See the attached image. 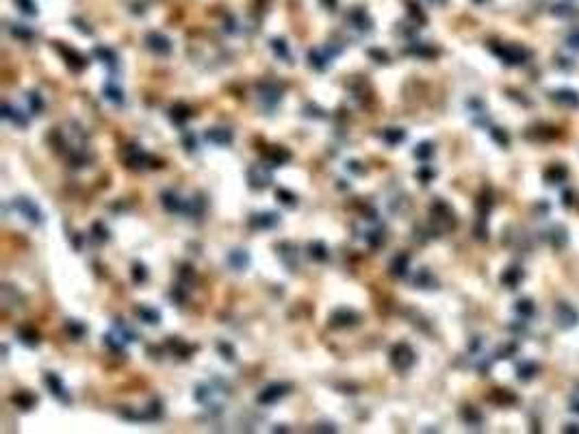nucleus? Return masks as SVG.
I'll use <instances>...</instances> for the list:
<instances>
[{"instance_id":"f704fd0d","label":"nucleus","mask_w":579,"mask_h":434,"mask_svg":"<svg viewBox=\"0 0 579 434\" xmlns=\"http://www.w3.org/2000/svg\"><path fill=\"white\" fill-rule=\"evenodd\" d=\"M568 46H571V48H575V50H579V31L571 33V37H568Z\"/></svg>"},{"instance_id":"6e6552de","label":"nucleus","mask_w":579,"mask_h":434,"mask_svg":"<svg viewBox=\"0 0 579 434\" xmlns=\"http://www.w3.org/2000/svg\"><path fill=\"white\" fill-rule=\"evenodd\" d=\"M555 319H558V324L562 326V328H571L577 321V312L568 304H560L558 309H555Z\"/></svg>"},{"instance_id":"79ce46f5","label":"nucleus","mask_w":579,"mask_h":434,"mask_svg":"<svg viewBox=\"0 0 579 434\" xmlns=\"http://www.w3.org/2000/svg\"><path fill=\"white\" fill-rule=\"evenodd\" d=\"M429 2H434V4H445L447 0H429Z\"/></svg>"},{"instance_id":"7ed1b4c3","label":"nucleus","mask_w":579,"mask_h":434,"mask_svg":"<svg viewBox=\"0 0 579 434\" xmlns=\"http://www.w3.org/2000/svg\"><path fill=\"white\" fill-rule=\"evenodd\" d=\"M250 185L254 187V189H263V187H267L272 183V172L265 170V165H254L250 170Z\"/></svg>"},{"instance_id":"7c9ffc66","label":"nucleus","mask_w":579,"mask_h":434,"mask_svg":"<svg viewBox=\"0 0 579 434\" xmlns=\"http://www.w3.org/2000/svg\"><path fill=\"white\" fill-rule=\"evenodd\" d=\"M414 282H417V284H421V287H426V289H429V287H434V280L429 278V274L426 272V269H423V272L419 274L417 278H414Z\"/></svg>"},{"instance_id":"0eeeda50","label":"nucleus","mask_w":579,"mask_h":434,"mask_svg":"<svg viewBox=\"0 0 579 434\" xmlns=\"http://www.w3.org/2000/svg\"><path fill=\"white\" fill-rule=\"evenodd\" d=\"M46 384L50 386V393H52L54 398H59L63 404L69 402V395L65 393V386H63L61 378H59L57 373H48V376H46Z\"/></svg>"},{"instance_id":"bb28decb","label":"nucleus","mask_w":579,"mask_h":434,"mask_svg":"<svg viewBox=\"0 0 579 434\" xmlns=\"http://www.w3.org/2000/svg\"><path fill=\"white\" fill-rule=\"evenodd\" d=\"M432 152H434L432 143H421V146H419L417 150H414V156L421 158V161H427V158L432 156Z\"/></svg>"},{"instance_id":"4c0bfd02","label":"nucleus","mask_w":579,"mask_h":434,"mask_svg":"<svg viewBox=\"0 0 579 434\" xmlns=\"http://www.w3.org/2000/svg\"><path fill=\"white\" fill-rule=\"evenodd\" d=\"M360 163H356V161H352V163H347V167L352 172H356V174H365V167H358Z\"/></svg>"},{"instance_id":"f8f14e48","label":"nucleus","mask_w":579,"mask_h":434,"mask_svg":"<svg viewBox=\"0 0 579 434\" xmlns=\"http://www.w3.org/2000/svg\"><path fill=\"white\" fill-rule=\"evenodd\" d=\"M228 263L235 269H245L247 263H250V256H247L245 250H232L230 254H228Z\"/></svg>"},{"instance_id":"f3484780","label":"nucleus","mask_w":579,"mask_h":434,"mask_svg":"<svg viewBox=\"0 0 579 434\" xmlns=\"http://www.w3.org/2000/svg\"><path fill=\"white\" fill-rule=\"evenodd\" d=\"M191 118V109L185 104H174L171 106V120H174L176 124H183L185 120Z\"/></svg>"},{"instance_id":"2f4dec72","label":"nucleus","mask_w":579,"mask_h":434,"mask_svg":"<svg viewBox=\"0 0 579 434\" xmlns=\"http://www.w3.org/2000/svg\"><path fill=\"white\" fill-rule=\"evenodd\" d=\"M17 2H20L22 11L29 13V16H35V13H37V4L33 2V0H17Z\"/></svg>"},{"instance_id":"412c9836","label":"nucleus","mask_w":579,"mask_h":434,"mask_svg":"<svg viewBox=\"0 0 579 434\" xmlns=\"http://www.w3.org/2000/svg\"><path fill=\"white\" fill-rule=\"evenodd\" d=\"M555 100L562 102V104H571V106H579V96L573 91H558L555 93Z\"/></svg>"},{"instance_id":"58836bf2","label":"nucleus","mask_w":579,"mask_h":434,"mask_svg":"<svg viewBox=\"0 0 579 434\" xmlns=\"http://www.w3.org/2000/svg\"><path fill=\"white\" fill-rule=\"evenodd\" d=\"M518 311L529 315V312H531V304H529V302H518Z\"/></svg>"},{"instance_id":"aec40b11","label":"nucleus","mask_w":579,"mask_h":434,"mask_svg":"<svg viewBox=\"0 0 579 434\" xmlns=\"http://www.w3.org/2000/svg\"><path fill=\"white\" fill-rule=\"evenodd\" d=\"M20 341L22 343H26V345H37L39 343V334L35 332L33 328H20Z\"/></svg>"},{"instance_id":"393cba45","label":"nucleus","mask_w":579,"mask_h":434,"mask_svg":"<svg viewBox=\"0 0 579 434\" xmlns=\"http://www.w3.org/2000/svg\"><path fill=\"white\" fill-rule=\"evenodd\" d=\"M275 195H278V200L282 204H287V207H295V204H297V198L291 193V191H287V189H278V191H275Z\"/></svg>"},{"instance_id":"dca6fc26","label":"nucleus","mask_w":579,"mask_h":434,"mask_svg":"<svg viewBox=\"0 0 579 434\" xmlns=\"http://www.w3.org/2000/svg\"><path fill=\"white\" fill-rule=\"evenodd\" d=\"M391 269H393L395 276H406V272H408V254H399L395 256L393 265H391Z\"/></svg>"},{"instance_id":"c756f323","label":"nucleus","mask_w":579,"mask_h":434,"mask_svg":"<svg viewBox=\"0 0 579 434\" xmlns=\"http://www.w3.org/2000/svg\"><path fill=\"white\" fill-rule=\"evenodd\" d=\"M146 278H148L146 267H143L141 263H135V267H133V280H135V282H143Z\"/></svg>"},{"instance_id":"9b49d317","label":"nucleus","mask_w":579,"mask_h":434,"mask_svg":"<svg viewBox=\"0 0 579 434\" xmlns=\"http://www.w3.org/2000/svg\"><path fill=\"white\" fill-rule=\"evenodd\" d=\"M163 207H165L170 213H178V211H183L185 208V202L174 193V191H165V193H163Z\"/></svg>"},{"instance_id":"e433bc0d","label":"nucleus","mask_w":579,"mask_h":434,"mask_svg":"<svg viewBox=\"0 0 579 434\" xmlns=\"http://www.w3.org/2000/svg\"><path fill=\"white\" fill-rule=\"evenodd\" d=\"M68 330H72L74 337H81V334H83V326H76L74 321H69V324H68Z\"/></svg>"},{"instance_id":"f03ea898","label":"nucleus","mask_w":579,"mask_h":434,"mask_svg":"<svg viewBox=\"0 0 579 434\" xmlns=\"http://www.w3.org/2000/svg\"><path fill=\"white\" fill-rule=\"evenodd\" d=\"M146 44H148V48L152 50V52H156V54H161V57H165V54H170L171 52V41L167 39L163 33H148V37H146Z\"/></svg>"},{"instance_id":"473e14b6","label":"nucleus","mask_w":579,"mask_h":434,"mask_svg":"<svg viewBox=\"0 0 579 434\" xmlns=\"http://www.w3.org/2000/svg\"><path fill=\"white\" fill-rule=\"evenodd\" d=\"M219 352L223 354V358H228V361H235V352H232V347L228 343H219Z\"/></svg>"},{"instance_id":"c85d7f7f","label":"nucleus","mask_w":579,"mask_h":434,"mask_svg":"<svg viewBox=\"0 0 579 434\" xmlns=\"http://www.w3.org/2000/svg\"><path fill=\"white\" fill-rule=\"evenodd\" d=\"M272 48L275 54H280L282 59H289V50H287V44H284V39H273L272 41Z\"/></svg>"},{"instance_id":"a19ab883","label":"nucleus","mask_w":579,"mask_h":434,"mask_svg":"<svg viewBox=\"0 0 579 434\" xmlns=\"http://www.w3.org/2000/svg\"><path fill=\"white\" fill-rule=\"evenodd\" d=\"M321 2H324L325 7H330V9H334V7H336V0H321Z\"/></svg>"},{"instance_id":"a878e982","label":"nucleus","mask_w":579,"mask_h":434,"mask_svg":"<svg viewBox=\"0 0 579 434\" xmlns=\"http://www.w3.org/2000/svg\"><path fill=\"white\" fill-rule=\"evenodd\" d=\"M308 59H310V65H315L317 69H325V61H330V57H321L317 50H312V52L308 54Z\"/></svg>"},{"instance_id":"f257e3e1","label":"nucleus","mask_w":579,"mask_h":434,"mask_svg":"<svg viewBox=\"0 0 579 434\" xmlns=\"http://www.w3.org/2000/svg\"><path fill=\"white\" fill-rule=\"evenodd\" d=\"M391 361H393L395 369L408 371L410 367L414 365V352L406 343H399V345H395L393 352H391Z\"/></svg>"},{"instance_id":"2eb2a0df","label":"nucleus","mask_w":579,"mask_h":434,"mask_svg":"<svg viewBox=\"0 0 579 434\" xmlns=\"http://www.w3.org/2000/svg\"><path fill=\"white\" fill-rule=\"evenodd\" d=\"M332 321L336 326H349V324H354L356 321V315H354L352 311H347V309H341V311H336L334 315H332Z\"/></svg>"},{"instance_id":"a211bd4d","label":"nucleus","mask_w":579,"mask_h":434,"mask_svg":"<svg viewBox=\"0 0 579 434\" xmlns=\"http://www.w3.org/2000/svg\"><path fill=\"white\" fill-rule=\"evenodd\" d=\"M382 139H384V141H389L391 146H395V143L404 141V139H406V133H404L401 128H386L384 133H382Z\"/></svg>"},{"instance_id":"5701e85b","label":"nucleus","mask_w":579,"mask_h":434,"mask_svg":"<svg viewBox=\"0 0 579 434\" xmlns=\"http://www.w3.org/2000/svg\"><path fill=\"white\" fill-rule=\"evenodd\" d=\"M96 57H100L111 69H115V61H118V57H115L109 48H96Z\"/></svg>"},{"instance_id":"423d86ee","label":"nucleus","mask_w":579,"mask_h":434,"mask_svg":"<svg viewBox=\"0 0 579 434\" xmlns=\"http://www.w3.org/2000/svg\"><path fill=\"white\" fill-rule=\"evenodd\" d=\"M347 24L354 26V29L362 31V33H369L371 31V20L367 17V13L362 11V9H354L352 13L347 16Z\"/></svg>"},{"instance_id":"4468645a","label":"nucleus","mask_w":579,"mask_h":434,"mask_svg":"<svg viewBox=\"0 0 579 434\" xmlns=\"http://www.w3.org/2000/svg\"><path fill=\"white\" fill-rule=\"evenodd\" d=\"M137 315L141 317L146 324H158V321H161V312L156 309H148V306H137Z\"/></svg>"},{"instance_id":"1a4fd4ad","label":"nucleus","mask_w":579,"mask_h":434,"mask_svg":"<svg viewBox=\"0 0 579 434\" xmlns=\"http://www.w3.org/2000/svg\"><path fill=\"white\" fill-rule=\"evenodd\" d=\"M204 137H206V141L217 143V146H226L232 141V133L228 128H211L204 133Z\"/></svg>"},{"instance_id":"cd10ccee","label":"nucleus","mask_w":579,"mask_h":434,"mask_svg":"<svg viewBox=\"0 0 579 434\" xmlns=\"http://www.w3.org/2000/svg\"><path fill=\"white\" fill-rule=\"evenodd\" d=\"M289 158H291V155H289L284 148H275V150L272 152V161L275 163V165H282V163H287Z\"/></svg>"},{"instance_id":"4be33fe9","label":"nucleus","mask_w":579,"mask_h":434,"mask_svg":"<svg viewBox=\"0 0 579 434\" xmlns=\"http://www.w3.org/2000/svg\"><path fill=\"white\" fill-rule=\"evenodd\" d=\"M104 96L109 98V100H113L115 104H122V102H124V93H122V89H118V87H115L113 83H109V85L104 87Z\"/></svg>"},{"instance_id":"c9c22d12","label":"nucleus","mask_w":579,"mask_h":434,"mask_svg":"<svg viewBox=\"0 0 579 434\" xmlns=\"http://www.w3.org/2000/svg\"><path fill=\"white\" fill-rule=\"evenodd\" d=\"M185 146H187V150H193V148H195V139H193V135L185 133Z\"/></svg>"},{"instance_id":"20e7f679","label":"nucleus","mask_w":579,"mask_h":434,"mask_svg":"<svg viewBox=\"0 0 579 434\" xmlns=\"http://www.w3.org/2000/svg\"><path fill=\"white\" fill-rule=\"evenodd\" d=\"M16 208H17V211H20L26 219H29L31 224H39V222H41V213H39V208H37L35 204L31 202V200H26V198H17V200H16Z\"/></svg>"},{"instance_id":"6ab92c4d","label":"nucleus","mask_w":579,"mask_h":434,"mask_svg":"<svg viewBox=\"0 0 579 434\" xmlns=\"http://www.w3.org/2000/svg\"><path fill=\"white\" fill-rule=\"evenodd\" d=\"M308 250H310V256L312 259H317V260H328V256H330V252H328V248H325L321 241H315V243H310L308 245Z\"/></svg>"},{"instance_id":"ea45409f","label":"nucleus","mask_w":579,"mask_h":434,"mask_svg":"<svg viewBox=\"0 0 579 434\" xmlns=\"http://www.w3.org/2000/svg\"><path fill=\"white\" fill-rule=\"evenodd\" d=\"M371 54H373V57H377V59H380V61H386V54H384V52H377V50H371Z\"/></svg>"},{"instance_id":"b1692460","label":"nucleus","mask_w":579,"mask_h":434,"mask_svg":"<svg viewBox=\"0 0 579 434\" xmlns=\"http://www.w3.org/2000/svg\"><path fill=\"white\" fill-rule=\"evenodd\" d=\"M260 93H263V100H272V104L280 100V91L275 89L273 85H263L260 87Z\"/></svg>"},{"instance_id":"72a5a7b5","label":"nucleus","mask_w":579,"mask_h":434,"mask_svg":"<svg viewBox=\"0 0 579 434\" xmlns=\"http://www.w3.org/2000/svg\"><path fill=\"white\" fill-rule=\"evenodd\" d=\"M31 106H33V111H41V106H44V102H41V98H39V93H31Z\"/></svg>"},{"instance_id":"9d476101","label":"nucleus","mask_w":579,"mask_h":434,"mask_svg":"<svg viewBox=\"0 0 579 434\" xmlns=\"http://www.w3.org/2000/svg\"><path fill=\"white\" fill-rule=\"evenodd\" d=\"M278 222H280V217L275 215V213H256V215H252V219H250L252 228H273Z\"/></svg>"},{"instance_id":"39448f33","label":"nucleus","mask_w":579,"mask_h":434,"mask_svg":"<svg viewBox=\"0 0 579 434\" xmlns=\"http://www.w3.org/2000/svg\"><path fill=\"white\" fill-rule=\"evenodd\" d=\"M282 395H287V384H269L267 389L258 393V402L260 404H273V402H278Z\"/></svg>"},{"instance_id":"ddd939ff","label":"nucleus","mask_w":579,"mask_h":434,"mask_svg":"<svg viewBox=\"0 0 579 434\" xmlns=\"http://www.w3.org/2000/svg\"><path fill=\"white\" fill-rule=\"evenodd\" d=\"M2 118H4V120H11L13 124L22 126V128H24V126L29 124V122H26V118H24V115L20 113V111L11 109V106H9V104H4V106H2Z\"/></svg>"}]
</instances>
